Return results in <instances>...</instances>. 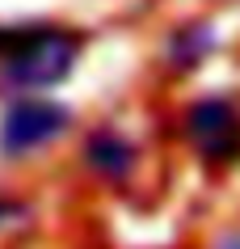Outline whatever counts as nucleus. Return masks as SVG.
<instances>
[{
  "label": "nucleus",
  "instance_id": "6",
  "mask_svg": "<svg viewBox=\"0 0 240 249\" xmlns=\"http://www.w3.org/2000/svg\"><path fill=\"white\" fill-rule=\"evenodd\" d=\"M17 215H26V207H21V203H13V198H0V224L17 220Z\"/></svg>",
  "mask_w": 240,
  "mask_h": 249
},
{
  "label": "nucleus",
  "instance_id": "4",
  "mask_svg": "<svg viewBox=\"0 0 240 249\" xmlns=\"http://www.w3.org/2000/svg\"><path fill=\"white\" fill-rule=\"evenodd\" d=\"M84 165L93 173H101L106 182H122V178L135 169V148H131V140H122L114 127H101V131H93L89 144H84Z\"/></svg>",
  "mask_w": 240,
  "mask_h": 249
},
{
  "label": "nucleus",
  "instance_id": "2",
  "mask_svg": "<svg viewBox=\"0 0 240 249\" xmlns=\"http://www.w3.org/2000/svg\"><path fill=\"white\" fill-rule=\"evenodd\" d=\"M72 127V110L51 97H17L0 118V152L4 157H26L38 148L55 144Z\"/></svg>",
  "mask_w": 240,
  "mask_h": 249
},
{
  "label": "nucleus",
  "instance_id": "5",
  "mask_svg": "<svg viewBox=\"0 0 240 249\" xmlns=\"http://www.w3.org/2000/svg\"><path fill=\"white\" fill-rule=\"evenodd\" d=\"M211 47H215L211 26L207 21H190V26H181L169 38V64L173 68H194V64H202L211 55Z\"/></svg>",
  "mask_w": 240,
  "mask_h": 249
},
{
  "label": "nucleus",
  "instance_id": "3",
  "mask_svg": "<svg viewBox=\"0 0 240 249\" xmlns=\"http://www.w3.org/2000/svg\"><path fill=\"white\" fill-rule=\"evenodd\" d=\"M186 140L202 160L227 165L240 157V110L227 97H202L186 114Z\"/></svg>",
  "mask_w": 240,
  "mask_h": 249
},
{
  "label": "nucleus",
  "instance_id": "1",
  "mask_svg": "<svg viewBox=\"0 0 240 249\" xmlns=\"http://www.w3.org/2000/svg\"><path fill=\"white\" fill-rule=\"evenodd\" d=\"M76 59H80V38L72 30L30 21V26L13 30V42L0 55V76L13 89L34 93V89H51V85L67 80Z\"/></svg>",
  "mask_w": 240,
  "mask_h": 249
}]
</instances>
